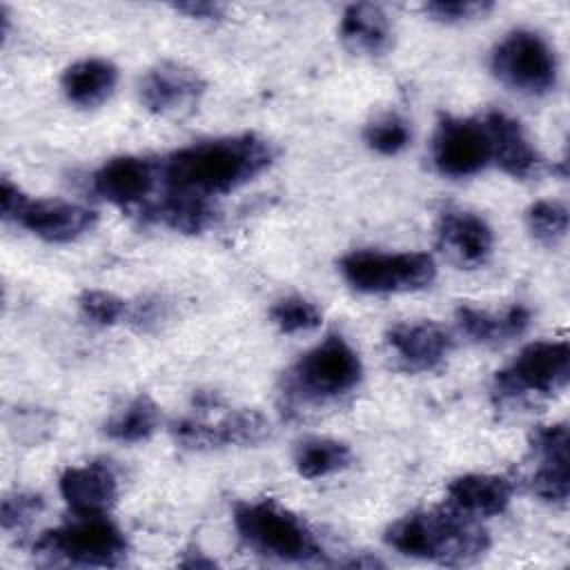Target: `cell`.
<instances>
[{
  "label": "cell",
  "mask_w": 570,
  "mask_h": 570,
  "mask_svg": "<svg viewBox=\"0 0 570 570\" xmlns=\"http://www.w3.org/2000/svg\"><path fill=\"white\" fill-rule=\"evenodd\" d=\"M269 316H272V323L285 334L309 332L321 325L318 307L303 296H287L276 301L269 309Z\"/></svg>",
  "instance_id": "cell-27"
},
{
  "label": "cell",
  "mask_w": 570,
  "mask_h": 570,
  "mask_svg": "<svg viewBox=\"0 0 570 570\" xmlns=\"http://www.w3.org/2000/svg\"><path fill=\"white\" fill-rule=\"evenodd\" d=\"M205 87L207 85L196 69L167 60L147 71L140 85V98L151 114L183 118L198 107Z\"/></svg>",
  "instance_id": "cell-11"
},
{
  "label": "cell",
  "mask_w": 570,
  "mask_h": 570,
  "mask_svg": "<svg viewBox=\"0 0 570 570\" xmlns=\"http://www.w3.org/2000/svg\"><path fill=\"white\" fill-rule=\"evenodd\" d=\"M570 379V347L566 341H537L494 374L492 396L499 405L548 399L566 390Z\"/></svg>",
  "instance_id": "cell-5"
},
{
  "label": "cell",
  "mask_w": 570,
  "mask_h": 570,
  "mask_svg": "<svg viewBox=\"0 0 570 570\" xmlns=\"http://www.w3.org/2000/svg\"><path fill=\"white\" fill-rule=\"evenodd\" d=\"M341 274L358 292L399 294L428 287L436 276V265L425 252L361 249L341 258Z\"/></svg>",
  "instance_id": "cell-7"
},
{
  "label": "cell",
  "mask_w": 570,
  "mask_h": 570,
  "mask_svg": "<svg viewBox=\"0 0 570 570\" xmlns=\"http://www.w3.org/2000/svg\"><path fill=\"white\" fill-rule=\"evenodd\" d=\"M96 212L65 200H31L27 198L13 223L49 243H69L91 232Z\"/></svg>",
  "instance_id": "cell-14"
},
{
  "label": "cell",
  "mask_w": 570,
  "mask_h": 570,
  "mask_svg": "<svg viewBox=\"0 0 570 570\" xmlns=\"http://www.w3.org/2000/svg\"><path fill=\"white\" fill-rule=\"evenodd\" d=\"M234 525L243 543L263 557L285 563H305L321 557V546L307 523L269 499L238 503Z\"/></svg>",
  "instance_id": "cell-3"
},
{
  "label": "cell",
  "mask_w": 570,
  "mask_h": 570,
  "mask_svg": "<svg viewBox=\"0 0 570 570\" xmlns=\"http://www.w3.org/2000/svg\"><path fill=\"white\" fill-rule=\"evenodd\" d=\"M530 454L537 463L534 472L530 474V490L552 503L566 505L568 503V428L563 423L541 425L530 436Z\"/></svg>",
  "instance_id": "cell-12"
},
{
  "label": "cell",
  "mask_w": 570,
  "mask_h": 570,
  "mask_svg": "<svg viewBox=\"0 0 570 570\" xmlns=\"http://www.w3.org/2000/svg\"><path fill=\"white\" fill-rule=\"evenodd\" d=\"M434 167L450 178H465L492 160L490 134L483 118H441L432 138Z\"/></svg>",
  "instance_id": "cell-9"
},
{
  "label": "cell",
  "mask_w": 570,
  "mask_h": 570,
  "mask_svg": "<svg viewBox=\"0 0 570 570\" xmlns=\"http://www.w3.org/2000/svg\"><path fill=\"white\" fill-rule=\"evenodd\" d=\"M492 11V2L485 0H434L425 4V13L441 22H468L483 18Z\"/></svg>",
  "instance_id": "cell-31"
},
{
  "label": "cell",
  "mask_w": 570,
  "mask_h": 570,
  "mask_svg": "<svg viewBox=\"0 0 570 570\" xmlns=\"http://www.w3.org/2000/svg\"><path fill=\"white\" fill-rule=\"evenodd\" d=\"M140 214L151 223H160L185 234H198L212 227L216 220V212L207 198L174 191H165V196L156 203H145Z\"/></svg>",
  "instance_id": "cell-22"
},
{
  "label": "cell",
  "mask_w": 570,
  "mask_h": 570,
  "mask_svg": "<svg viewBox=\"0 0 570 570\" xmlns=\"http://www.w3.org/2000/svg\"><path fill=\"white\" fill-rule=\"evenodd\" d=\"M387 345L407 370L428 372L439 367L454 347L452 334L432 321L399 323L387 332Z\"/></svg>",
  "instance_id": "cell-17"
},
{
  "label": "cell",
  "mask_w": 570,
  "mask_h": 570,
  "mask_svg": "<svg viewBox=\"0 0 570 570\" xmlns=\"http://www.w3.org/2000/svg\"><path fill=\"white\" fill-rule=\"evenodd\" d=\"M78 307L82 316L96 325H116L118 321L129 316V305L120 296L102 289L82 292L78 298Z\"/></svg>",
  "instance_id": "cell-29"
},
{
  "label": "cell",
  "mask_w": 570,
  "mask_h": 570,
  "mask_svg": "<svg viewBox=\"0 0 570 570\" xmlns=\"http://www.w3.org/2000/svg\"><path fill=\"white\" fill-rule=\"evenodd\" d=\"M118 82V69L105 58H82L62 73V91L78 107L102 105Z\"/></svg>",
  "instance_id": "cell-21"
},
{
  "label": "cell",
  "mask_w": 570,
  "mask_h": 570,
  "mask_svg": "<svg viewBox=\"0 0 570 570\" xmlns=\"http://www.w3.org/2000/svg\"><path fill=\"white\" fill-rule=\"evenodd\" d=\"M436 243L461 267H481L492 254L490 225L468 209H445L436 223Z\"/></svg>",
  "instance_id": "cell-15"
},
{
  "label": "cell",
  "mask_w": 570,
  "mask_h": 570,
  "mask_svg": "<svg viewBox=\"0 0 570 570\" xmlns=\"http://www.w3.org/2000/svg\"><path fill=\"white\" fill-rule=\"evenodd\" d=\"M341 40L356 53L379 56L392 45V24L387 13L372 2H356L343 11Z\"/></svg>",
  "instance_id": "cell-20"
},
{
  "label": "cell",
  "mask_w": 570,
  "mask_h": 570,
  "mask_svg": "<svg viewBox=\"0 0 570 570\" xmlns=\"http://www.w3.org/2000/svg\"><path fill=\"white\" fill-rule=\"evenodd\" d=\"M363 138L370 149H374L383 156H394L407 147L412 134L403 118H399L394 114H385L365 127Z\"/></svg>",
  "instance_id": "cell-28"
},
{
  "label": "cell",
  "mask_w": 570,
  "mask_h": 570,
  "mask_svg": "<svg viewBox=\"0 0 570 570\" xmlns=\"http://www.w3.org/2000/svg\"><path fill=\"white\" fill-rule=\"evenodd\" d=\"M483 122L490 134L492 160L505 174L514 178H532L541 174L543 158L532 147L523 127L514 118L501 111H490L483 116Z\"/></svg>",
  "instance_id": "cell-18"
},
{
  "label": "cell",
  "mask_w": 570,
  "mask_h": 570,
  "mask_svg": "<svg viewBox=\"0 0 570 570\" xmlns=\"http://www.w3.org/2000/svg\"><path fill=\"white\" fill-rule=\"evenodd\" d=\"M512 490L499 474H463L448 485V505L474 519L494 517L508 508Z\"/></svg>",
  "instance_id": "cell-19"
},
{
  "label": "cell",
  "mask_w": 570,
  "mask_h": 570,
  "mask_svg": "<svg viewBox=\"0 0 570 570\" xmlns=\"http://www.w3.org/2000/svg\"><path fill=\"white\" fill-rule=\"evenodd\" d=\"M174 9L178 13H185L189 18H198V20H214L220 18L225 11V4L220 2H209V0H187V2H176Z\"/></svg>",
  "instance_id": "cell-32"
},
{
  "label": "cell",
  "mask_w": 570,
  "mask_h": 570,
  "mask_svg": "<svg viewBox=\"0 0 570 570\" xmlns=\"http://www.w3.org/2000/svg\"><path fill=\"white\" fill-rule=\"evenodd\" d=\"M363 365L356 350L338 334L305 352L285 374V396L292 403H325L361 383Z\"/></svg>",
  "instance_id": "cell-4"
},
{
  "label": "cell",
  "mask_w": 570,
  "mask_h": 570,
  "mask_svg": "<svg viewBox=\"0 0 570 570\" xmlns=\"http://www.w3.org/2000/svg\"><path fill=\"white\" fill-rule=\"evenodd\" d=\"M352 452L343 441L327 436H309L296 445L294 465L305 479H321L350 465Z\"/></svg>",
  "instance_id": "cell-24"
},
{
  "label": "cell",
  "mask_w": 570,
  "mask_h": 570,
  "mask_svg": "<svg viewBox=\"0 0 570 570\" xmlns=\"http://www.w3.org/2000/svg\"><path fill=\"white\" fill-rule=\"evenodd\" d=\"M274 160L267 140L254 134L203 140L174 151L160 163L165 191L207 198L234 191L249 183Z\"/></svg>",
  "instance_id": "cell-1"
},
{
  "label": "cell",
  "mask_w": 570,
  "mask_h": 570,
  "mask_svg": "<svg viewBox=\"0 0 570 570\" xmlns=\"http://www.w3.org/2000/svg\"><path fill=\"white\" fill-rule=\"evenodd\" d=\"M158 423H160L158 405L147 394H140L107 421L105 432L114 441L138 443V441H147L156 432Z\"/></svg>",
  "instance_id": "cell-25"
},
{
  "label": "cell",
  "mask_w": 570,
  "mask_h": 570,
  "mask_svg": "<svg viewBox=\"0 0 570 570\" xmlns=\"http://www.w3.org/2000/svg\"><path fill=\"white\" fill-rule=\"evenodd\" d=\"M492 73L510 89L541 96L557 85V56L548 40L530 29L508 33L492 51Z\"/></svg>",
  "instance_id": "cell-8"
},
{
  "label": "cell",
  "mask_w": 570,
  "mask_h": 570,
  "mask_svg": "<svg viewBox=\"0 0 570 570\" xmlns=\"http://www.w3.org/2000/svg\"><path fill=\"white\" fill-rule=\"evenodd\" d=\"M269 434V421L256 410H232L216 421L180 419L171 425V436L189 450H212L227 445H254Z\"/></svg>",
  "instance_id": "cell-10"
},
{
  "label": "cell",
  "mask_w": 570,
  "mask_h": 570,
  "mask_svg": "<svg viewBox=\"0 0 570 570\" xmlns=\"http://www.w3.org/2000/svg\"><path fill=\"white\" fill-rule=\"evenodd\" d=\"M160 180V165L140 156H120L94 174V191L120 207H142Z\"/></svg>",
  "instance_id": "cell-13"
},
{
  "label": "cell",
  "mask_w": 570,
  "mask_h": 570,
  "mask_svg": "<svg viewBox=\"0 0 570 570\" xmlns=\"http://www.w3.org/2000/svg\"><path fill=\"white\" fill-rule=\"evenodd\" d=\"M180 566H185V568H212V566H216L212 559H205L203 554H198V557H191V559H185V561H180Z\"/></svg>",
  "instance_id": "cell-33"
},
{
  "label": "cell",
  "mask_w": 570,
  "mask_h": 570,
  "mask_svg": "<svg viewBox=\"0 0 570 570\" xmlns=\"http://www.w3.org/2000/svg\"><path fill=\"white\" fill-rule=\"evenodd\" d=\"M385 543L405 557L465 566L485 554L490 537L479 519L445 503L443 508L419 510L394 521L385 530Z\"/></svg>",
  "instance_id": "cell-2"
},
{
  "label": "cell",
  "mask_w": 570,
  "mask_h": 570,
  "mask_svg": "<svg viewBox=\"0 0 570 570\" xmlns=\"http://www.w3.org/2000/svg\"><path fill=\"white\" fill-rule=\"evenodd\" d=\"M127 548V537L116 523L105 514H91L42 532L33 543V557L47 563L107 568L118 566Z\"/></svg>",
  "instance_id": "cell-6"
},
{
  "label": "cell",
  "mask_w": 570,
  "mask_h": 570,
  "mask_svg": "<svg viewBox=\"0 0 570 570\" xmlns=\"http://www.w3.org/2000/svg\"><path fill=\"white\" fill-rule=\"evenodd\" d=\"M532 236L543 245H557L568 232V207L561 200H537L525 212Z\"/></svg>",
  "instance_id": "cell-26"
},
{
  "label": "cell",
  "mask_w": 570,
  "mask_h": 570,
  "mask_svg": "<svg viewBox=\"0 0 570 570\" xmlns=\"http://www.w3.org/2000/svg\"><path fill=\"white\" fill-rule=\"evenodd\" d=\"M456 323L465 336L479 343H501L521 336L530 325V309L523 305H512L501 314L479 309L472 305H461L456 309Z\"/></svg>",
  "instance_id": "cell-23"
},
{
  "label": "cell",
  "mask_w": 570,
  "mask_h": 570,
  "mask_svg": "<svg viewBox=\"0 0 570 570\" xmlns=\"http://www.w3.org/2000/svg\"><path fill=\"white\" fill-rule=\"evenodd\" d=\"M42 508L45 503L40 494H29V492L7 494L0 508V525L4 532H22L33 523V519L42 512Z\"/></svg>",
  "instance_id": "cell-30"
},
{
  "label": "cell",
  "mask_w": 570,
  "mask_h": 570,
  "mask_svg": "<svg viewBox=\"0 0 570 570\" xmlns=\"http://www.w3.org/2000/svg\"><path fill=\"white\" fill-rule=\"evenodd\" d=\"M60 494L65 503L78 517L105 514L116 497H118V481L105 461H91L85 465L67 468L60 476Z\"/></svg>",
  "instance_id": "cell-16"
}]
</instances>
